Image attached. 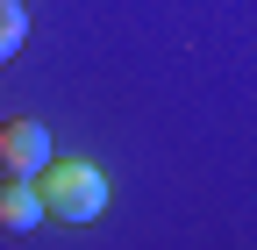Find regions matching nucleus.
Segmentation results:
<instances>
[{"label": "nucleus", "mask_w": 257, "mask_h": 250, "mask_svg": "<svg viewBox=\"0 0 257 250\" xmlns=\"http://www.w3.org/2000/svg\"><path fill=\"white\" fill-rule=\"evenodd\" d=\"M29 229H43V200H36V186L0 172V236H29Z\"/></svg>", "instance_id": "nucleus-3"}, {"label": "nucleus", "mask_w": 257, "mask_h": 250, "mask_svg": "<svg viewBox=\"0 0 257 250\" xmlns=\"http://www.w3.org/2000/svg\"><path fill=\"white\" fill-rule=\"evenodd\" d=\"M50 158H57V150H50L43 121H0V172H8V179H36Z\"/></svg>", "instance_id": "nucleus-2"}, {"label": "nucleus", "mask_w": 257, "mask_h": 250, "mask_svg": "<svg viewBox=\"0 0 257 250\" xmlns=\"http://www.w3.org/2000/svg\"><path fill=\"white\" fill-rule=\"evenodd\" d=\"M22 43H29V8L22 0H0V65H8Z\"/></svg>", "instance_id": "nucleus-4"}, {"label": "nucleus", "mask_w": 257, "mask_h": 250, "mask_svg": "<svg viewBox=\"0 0 257 250\" xmlns=\"http://www.w3.org/2000/svg\"><path fill=\"white\" fill-rule=\"evenodd\" d=\"M29 186H36V200H43V222H57V229H86V222H100V207H107V172L93 158H50Z\"/></svg>", "instance_id": "nucleus-1"}]
</instances>
